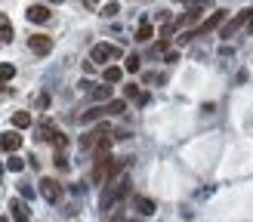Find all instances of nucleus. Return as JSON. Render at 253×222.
Instances as JSON below:
<instances>
[{"label":"nucleus","instance_id":"1","mask_svg":"<svg viewBox=\"0 0 253 222\" xmlns=\"http://www.w3.org/2000/svg\"><path fill=\"white\" fill-rule=\"evenodd\" d=\"M126 194H130V176H126V173H121V176H115L111 182H105V191H102V197H99L102 213H108V210L115 207L118 201H124Z\"/></svg>","mask_w":253,"mask_h":222},{"label":"nucleus","instance_id":"2","mask_svg":"<svg viewBox=\"0 0 253 222\" xmlns=\"http://www.w3.org/2000/svg\"><path fill=\"white\" fill-rule=\"evenodd\" d=\"M207 9H213V0H188V12H185L179 22H176V28H179V25H185V22H198Z\"/></svg>","mask_w":253,"mask_h":222},{"label":"nucleus","instance_id":"3","mask_svg":"<svg viewBox=\"0 0 253 222\" xmlns=\"http://www.w3.org/2000/svg\"><path fill=\"white\" fill-rule=\"evenodd\" d=\"M108 59H121V49L118 46H108V43H96L93 49H90V62H108Z\"/></svg>","mask_w":253,"mask_h":222},{"label":"nucleus","instance_id":"4","mask_svg":"<svg viewBox=\"0 0 253 222\" xmlns=\"http://www.w3.org/2000/svg\"><path fill=\"white\" fill-rule=\"evenodd\" d=\"M41 194H43V201L56 204L59 197H62V185H59L53 176H43V179H41Z\"/></svg>","mask_w":253,"mask_h":222},{"label":"nucleus","instance_id":"5","mask_svg":"<svg viewBox=\"0 0 253 222\" xmlns=\"http://www.w3.org/2000/svg\"><path fill=\"white\" fill-rule=\"evenodd\" d=\"M222 22H225V9H216V12H210V16L204 19V25L198 28V34H195V37H204V34H210V31H216Z\"/></svg>","mask_w":253,"mask_h":222},{"label":"nucleus","instance_id":"6","mask_svg":"<svg viewBox=\"0 0 253 222\" xmlns=\"http://www.w3.org/2000/svg\"><path fill=\"white\" fill-rule=\"evenodd\" d=\"M28 46H31V53L46 56L49 49H53V37H46V34H31V37H28Z\"/></svg>","mask_w":253,"mask_h":222},{"label":"nucleus","instance_id":"7","mask_svg":"<svg viewBox=\"0 0 253 222\" xmlns=\"http://www.w3.org/2000/svg\"><path fill=\"white\" fill-rule=\"evenodd\" d=\"M250 19H253V9H241V12H238V16H235V19H232V22L222 28V37H232L238 28H244V25H247Z\"/></svg>","mask_w":253,"mask_h":222},{"label":"nucleus","instance_id":"8","mask_svg":"<svg viewBox=\"0 0 253 222\" xmlns=\"http://www.w3.org/2000/svg\"><path fill=\"white\" fill-rule=\"evenodd\" d=\"M108 133H111V127H105V123H102V127H96L93 133L81 136V148H84V151H90V148H96V142L102 139V136H108Z\"/></svg>","mask_w":253,"mask_h":222},{"label":"nucleus","instance_id":"9","mask_svg":"<svg viewBox=\"0 0 253 222\" xmlns=\"http://www.w3.org/2000/svg\"><path fill=\"white\" fill-rule=\"evenodd\" d=\"M0 148H3V151H9V154H16L19 148H22V136H19L16 130L3 133V136H0Z\"/></svg>","mask_w":253,"mask_h":222},{"label":"nucleus","instance_id":"10","mask_svg":"<svg viewBox=\"0 0 253 222\" xmlns=\"http://www.w3.org/2000/svg\"><path fill=\"white\" fill-rule=\"evenodd\" d=\"M9 210H12V219H16V222H28V216H31L28 204L19 201V197H16V201H9Z\"/></svg>","mask_w":253,"mask_h":222},{"label":"nucleus","instance_id":"11","mask_svg":"<svg viewBox=\"0 0 253 222\" xmlns=\"http://www.w3.org/2000/svg\"><path fill=\"white\" fill-rule=\"evenodd\" d=\"M25 16H28V22H37V25H43V22L49 19V9L37 3V6H28V12H25Z\"/></svg>","mask_w":253,"mask_h":222},{"label":"nucleus","instance_id":"12","mask_svg":"<svg viewBox=\"0 0 253 222\" xmlns=\"http://www.w3.org/2000/svg\"><path fill=\"white\" fill-rule=\"evenodd\" d=\"M102 80H105V83H121V80H124V68L108 65V68H105V74H102Z\"/></svg>","mask_w":253,"mask_h":222},{"label":"nucleus","instance_id":"13","mask_svg":"<svg viewBox=\"0 0 253 222\" xmlns=\"http://www.w3.org/2000/svg\"><path fill=\"white\" fill-rule=\"evenodd\" d=\"M136 210H139L142 216H151V213H155V201H151V197H142V194H139V197H136Z\"/></svg>","mask_w":253,"mask_h":222},{"label":"nucleus","instance_id":"14","mask_svg":"<svg viewBox=\"0 0 253 222\" xmlns=\"http://www.w3.org/2000/svg\"><path fill=\"white\" fill-rule=\"evenodd\" d=\"M151 37H155V25H151V22H142V25H139V28H136V40H151Z\"/></svg>","mask_w":253,"mask_h":222},{"label":"nucleus","instance_id":"15","mask_svg":"<svg viewBox=\"0 0 253 222\" xmlns=\"http://www.w3.org/2000/svg\"><path fill=\"white\" fill-rule=\"evenodd\" d=\"M53 133H56V127H53L49 120H43L41 127H37V139H41V142H49V139H53Z\"/></svg>","mask_w":253,"mask_h":222},{"label":"nucleus","instance_id":"16","mask_svg":"<svg viewBox=\"0 0 253 222\" xmlns=\"http://www.w3.org/2000/svg\"><path fill=\"white\" fill-rule=\"evenodd\" d=\"M93 99H96V102H105V99L111 96V83H99V86H93Z\"/></svg>","mask_w":253,"mask_h":222},{"label":"nucleus","instance_id":"17","mask_svg":"<svg viewBox=\"0 0 253 222\" xmlns=\"http://www.w3.org/2000/svg\"><path fill=\"white\" fill-rule=\"evenodd\" d=\"M0 34H3V37H0V40H12V22L6 19V16H0Z\"/></svg>","mask_w":253,"mask_h":222},{"label":"nucleus","instance_id":"18","mask_svg":"<svg viewBox=\"0 0 253 222\" xmlns=\"http://www.w3.org/2000/svg\"><path fill=\"white\" fill-rule=\"evenodd\" d=\"M28 123H31L28 111H16V114H12V127H28Z\"/></svg>","mask_w":253,"mask_h":222},{"label":"nucleus","instance_id":"19","mask_svg":"<svg viewBox=\"0 0 253 222\" xmlns=\"http://www.w3.org/2000/svg\"><path fill=\"white\" fill-rule=\"evenodd\" d=\"M6 170H12V173H22V170H25V160H22L19 154H12V157L6 160Z\"/></svg>","mask_w":253,"mask_h":222},{"label":"nucleus","instance_id":"20","mask_svg":"<svg viewBox=\"0 0 253 222\" xmlns=\"http://www.w3.org/2000/svg\"><path fill=\"white\" fill-rule=\"evenodd\" d=\"M124 99H139V83H126L124 86Z\"/></svg>","mask_w":253,"mask_h":222},{"label":"nucleus","instance_id":"21","mask_svg":"<svg viewBox=\"0 0 253 222\" xmlns=\"http://www.w3.org/2000/svg\"><path fill=\"white\" fill-rule=\"evenodd\" d=\"M12 74H16V68H12V65H6V62H0V80H9Z\"/></svg>","mask_w":253,"mask_h":222},{"label":"nucleus","instance_id":"22","mask_svg":"<svg viewBox=\"0 0 253 222\" xmlns=\"http://www.w3.org/2000/svg\"><path fill=\"white\" fill-rule=\"evenodd\" d=\"M142 68V59L139 56H126V71H139Z\"/></svg>","mask_w":253,"mask_h":222},{"label":"nucleus","instance_id":"23","mask_svg":"<svg viewBox=\"0 0 253 222\" xmlns=\"http://www.w3.org/2000/svg\"><path fill=\"white\" fill-rule=\"evenodd\" d=\"M118 9H121L118 3H105V6H102V16H105V19H115V16H118Z\"/></svg>","mask_w":253,"mask_h":222},{"label":"nucleus","instance_id":"24","mask_svg":"<svg viewBox=\"0 0 253 222\" xmlns=\"http://www.w3.org/2000/svg\"><path fill=\"white\" fill-rule=\"evenodd\" d=\"M49 142H53L56 148H65V142H68V139H65V133H59V130H56V133H53V139H49Z\"/></svg>","mask_w":253,"mask_h":222},{"label":"nucleus","instance_id":"25","mask_svg":"<svg viewBox=\"0 0 253 222\" xmlns=\"http://www.w3.org/2000/svg\"><path fill=\"white\" fill-rule=\"evenodd\" d=\"M151 53H155V56H164V53H167V37H164V40H158V43H155V49H151Z\"/></svg>","mask_w":253,"mask_h":222},{"label":"nucleus","instance_id":"26","mask_svg":"<svg viewBox=\"0 0 253 222\" xmlns=\"http://www.w3.org/2000/svg\"><path fill=\"white\" fill-rule=\"evenodd\" d=\"M19 194H22V197H28V201H31V197H34V188H31V185H19Z\"/></svg>","mask_w":253,"mask_h":222},{"label":"nucleus","instance_id":"27","mask_svg":"<svg viewBox=\"0 0 253 222\" xmlns=\"http://www.w3.org/2000/svg\"><path fill=\"white\" fill-rule=\"evenodd\" d=\"M164 59H167V62H179V53H176V49H167V53H164Z\"/></svg>","mask_w":253,"mask_h":222},{"label":"nucleus","instance_id":"28","mask_svg":"<svg viewBox=\"0 0 253 222\" xmlns=\"http://www.w3.org/2000/svg\"><path fill=\"white\" fill-rule=\"evenodd\" d=\"M136 102H139V105H148V102H151V96H148V93H139Z\"/></svg>","mask_w":253,"mask_h":222},{"label":"nucleus","instance_id":"29","mask_svg":"<svg viewBox=\"0 0 253 222\" xmlns=\"http://www.w3.org/2000/svg\"><path fill=\"white\" fill-rule=\"evenodd\" d=\"M111 222H126V216H124V213H118V216H111Z\"/></svg>","mask_w":253,"mask_h":222},{"label":"nucleus","instance_id":"30","mask_svg":"<svg viewBox=\"0 0 253 222\" xmlns=\"http://www.w3.org/2000/svg\"><path fill=\"white\" fill-rule=\"evenodd\" d=\"M0 179H3V164H0Z\"/></svg>","mask_w":253,"mask_h":222},{"label":"nucleus","instance_id":"31","mask_svg":"<svg viewBox=\"0 0 253 222\" xmlns=\"http://www.w3.org/2000/svg\"><path fill=\"white\" fill-rule=\"evenodd\" d=\"M0 222H9V219H6V216H0Z\"/></svg>","mask_w":253,"mask_h":222},{"label":"nucleus","instance_id":"32","mask_svg":"<svg viewBox=\"0 0 253 222\" xmlns=\"http://www.w3.org/2000/svg\"><path fill=\"white\" fill-rule=\"evenodd\" d=\"M49 3H62V0H49Z\"/></svg>","mask_w":253,"mask_h":222},{"label":"nucleus","instance_id":"33","mask_svg":"<svg viewBox=\"0 0 253 222\" xmlns=\"http://www.w3.org/2000/svg\"><path fill=\"white\" fill-rule=\"evenodd\" d=\"M133 222H139V219H133Z\"/></svg>","mask_w":253,"mask_h":222}]
</instances>
